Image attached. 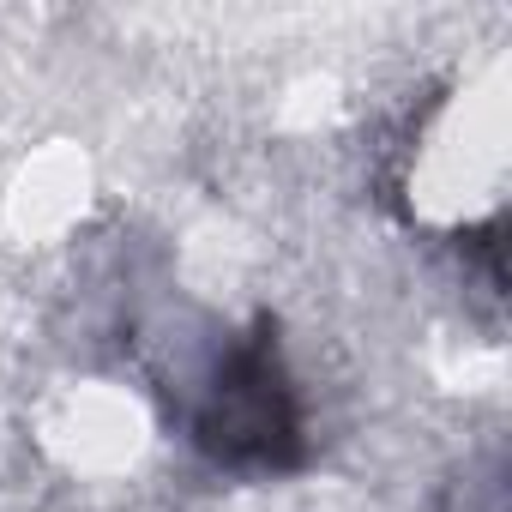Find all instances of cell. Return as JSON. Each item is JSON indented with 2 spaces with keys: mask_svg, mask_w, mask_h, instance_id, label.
Returning <instances> with one entry per match:
<instances>
[{
  "mask_svg": "<svg viewBox=\"0 0 512 512\" xmlns=\"http://www.w3.org/2000/svg\"><path fill=\"white\" fill-rule=\"evenodd\" d=\"M296 440H302V416H296L290 380L278 374L272 344L266 338L241 344L223 362V374L199 410V446L229 464H290Z\"/></svg>",
  "mask_w": 512,
  "mask_h": 512,
  "instance_id": "cell-1",
  "label": "cell"
}]
</instances>
